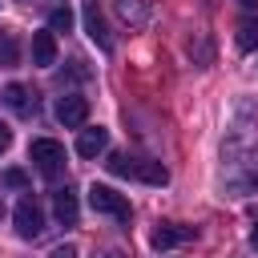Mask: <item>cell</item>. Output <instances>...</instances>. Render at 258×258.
Listing matches in <instances>:
<instances>
[{
	"label": "cell",
	"mask_w": 258,
	"mask_h": 258,
	"mask_svg": "<svg viewBox=\"0 0 258 258\" xmlns=\"http://www.w3.org/2000/svg\"><path fill=\"white\" fill-rule=\"evenodd\" d=\"M109 173H117V177H133V165L137 161H129V157H121V153H109Z\"/></svg>",
	"instance_id": "9a60e30c"
},
{
	"label": "cell",
	"mask_w": 258,
	"mask_h": 258,
	"mask_svg": "<svg viewBox=\"0 0 258 258\" xmlns=\"http://www.w3.org/2000/svg\"><path fill=\"white\" fill-rule=\"evenodd\" d=\"M133 177H141V181H149V185H165V181H169V169H165L161 161H137V165H133Z\"/></svg>",
	"instance_id": "7c38bea8"
},
{
	"label": "cell",
	"mask_w": 258,
	"mask_h": 258,
	"mask_svg": "<svg viewBox=\"0 0 258 258\" xmlns=\"http://www.w3.org/2000/svg\"><path fill=\"white\" fill-rule=\"evenodd\" d=\"M89 206L97 210V214H109V218H117V222H129L133 218V210H129V202L113 189V185H89Z\"/></svg>",
	"instance_id": "7a4b0ae2"
},
{
	"label": "cell",
	"mask_w": 258,
	"mask_h": 258,
	"mask_svg": "<svg viewBox=\"0 0 258 258\" xmlns=\"http://www.w3.org/2000/svg\"><path fill=\"white\" fill-rule=\"evenodd\" d=\"M85 32L93 36V44L101 48V52H113V36H109V28H105V16H101V8H97V0H85Z\"/></svg>",
	"instance_id": "5b68a950"
},
{
	"label": "cell",
	"mask_w": 258,
	"mask_h": 258,
	"mask_svg": "<svg viewBox=\"0 0 258 258\" xmlns=\"http://www.w3.org/2000/svg\"><path fill=\"white\" fill-rule=\"evenodd\" d=\"M8 145H12V129H8V125H4V121H0V153H4V149H8Z\"/></svg>",
	"instance_id": "ac0fdd59"
},
{
	"label": "cell",
	"mask_w": 258,
	"mask_h": 258,
	"mask_svg": "<svg viewBox=\"0 0 258 258\" xmlns=\"http://www.w3.org/2000/svg\"><path fill=\"white\" fill-rule=\"evenodd\" d=\"M48 258H77V246H56Z\"/></svg>",
	"instance_id": "e0dca14e"
},
{
	"label": "cell",
	"mask_w": 258,
	"mask_h": 258,
	"mask_svg": "<svg viewBox=\"0 0 258 258\" xmlns=\"http://www.w3.org/2000/svg\"><path fill=\"white\" fill-rule=\"evenodd\" d=\"M238 48L242 52H254L258 48V16H246V20H238Z\"/></svg>",
	"instance_id": "4fadbf2b"
},
{
	"label": "cell",
	"mask_w": 258,
	"mask_h": 258,
	"mask_svg": "<svg viewBox=\"0 0 258 258\" xmlns=\"http://www.w3.org/2000/svg\"><path fill=\"white\" fill-rule=\"evenodd\" d=\"M52 210H56V218H60L64 226H77V214H81V210H77V198H73L69 189H56V194H52Z\"/></svg>",
	"instance_id": "8fae6325"
},
{
	"label": "cell",
	"mask_w": 258,
	"mask_h": 258,
	"mask_svg": "<svg viewBox=\"0 0 258 258\" xmlns=\"http://www.w3.org/2000/svg\"><path fill=\"white\" fill-rule=\"evenodd\" d=\"M4 185H12V189H24L28 185V173L24 169H4V177H0Z\"/></svg>",
	"instance_id": "2e32d148"
},
{
	"label": "cell",
	"mask_w": 258,
	"mask_h": 258,
	"mask_svg": "<svg viewBox=\"0 0 258 258\" xmlns=\"http://www.w3.org/2000/svg\"><path fill=\"white\" fill-rule=\"evenodd\" d=\"M194 238V226H169V222H161L153 234H149V242L157 246V250H169V246H181V242H189Z\"/></svg>",
	"instance_id": "8992f818"
},
{
	"label": "cell",
	"mask_w": 258,
	"mask_h": 258,
	"mask_svg": "<svg viewBox=\"0 0 258 258\" xmlns=\"http://www.w3.org/2000/svg\"><path fill=\"white\" fill-rule=\"evenodd\" d=\"M4 105H8L12 113H20V117H32V113H36V101L28 97L24 85H8V89H4Z\"/></svg>",
	"instance_id": "9c48e42d"
},
{
	"label": "cell",
	"mask_w": 258,
	"mask_h": 258,
	"mask_svg": "<svg viewBox=\"0 0 258 258\" xmlns=\"http://www.w3.org/2000/svg\"><path fill=\"white\" fill-rule=\"evenodd\" d=\"M56 121H60L64 129H81V125L89 121V101L77 97V93H64V97L56 101Z\"/></svg>",
	"instance_id": "277c9868"
},
{
	"label": "cell",
	"mask_w": 258,
	"mask_h": 258,
	"mask_svg": "<svg viewBox=\"0 0 258 258\" xmlns=\"http://www.w3.org/2000/svg\"><path fill=\"white\" fill-rule=\"evenodd\" d=\"M16 234L20 238H40V230H44V210L36 206V198H20V206H16Z\"/></svg>",
	"instance_id": "3957f363"
},
{
	"label": "cell",
	"mask_w": 258,
	"mask_h": 258,
	"mask_svg": "<svg viewBox=\"0 0 258 258\" xmlns=\"http://www.w3.org/2000/svg\"><path fill=\"white\" fill-rule=\"evenodd\" d=\"M117 12H121V20H129V24H145V8H141L137 0H117Z\"/></svg>",
	"instance_id": "5bb4252c"
},
{
	"label": "cell",
	"mask_w": 258,
	"mask_h": 258,
	"mask_svg": "<svg viewBox=\"0 0 258 258\" xmlns=\"http://www.w3.org/2000/svg\"><path fill=\"white\" fill-rule=\"evenodd\" d=\"M69 28H73L69 0H48V32H69Z\"/></svg>",
	"instance_id": "30bf717a"
},
{
	"label": "cell",
	"mask_w": 258,
	"mask_h": 258,
	"mask_svg": "<svg viewBox=\"0 0 258 258\" xmlns=\"http://www.w3.org/2000/svg\"><path fill=\"white\" fill-rule=\"evenodd\" d=\"M28 157L36 161V169H40L44 177H56V173L64 169V145L52 141V137H36V141L28 145Z\"/></svg>",
	"instance_id": "6da1fadb"
},
{
	"label": "cell",
	"mask_w": 258,
	"mask_h": 258,
	"mask_svg": "<svg viewBox=\"0 0 258 258\" xmlns=\"http://www.w3.org/2000/svg\"><path fill=\"white\" fill-rule=\"evenodd\" d=\"M0 218H4V202H0Z\"/></svg>",
	"instance_id": "44dd1931"
},
{
	"label": "cell",
	"mask_w": 258,
	"mask_h": 258,
	"mask_svg": "<svg viewBox=\"0 0 258 258\" xmlns=\"http://www.w3.org/2000/svg\"><path fill=\"white\" fill-rule=\"evenodd\" d=\"M105 145H109V129H81V137H77V153L81 157H97V153H105Z\"/></svg>",
	"instance_id": "ba28073f"
},
{
	"label": "cell",
	"mask_w": 258,
	"mask_h": 258,
	"mask_svg": "<svg viewBox=\"0 0 258 258\" xmlns=\"http://www.w3.org/2000/svg\"><path fill=\"white\" fill-rule=\"evenodd\" d=\"M32 64H40V69L56 64V36L48 28L44 32H32Z\"/></svg>",
	"instance_id": "52a82bcc"
},
{
	"label": "cell",
	"mask_w": 258,
	"mask_h": 258,
	"mask_svg": "<svg viewBox=\"0 0 258 258\" xmlns=\"http://www.w3.org/2000/svg\"><path fill=\"white\" fill-rule=\"evenodd\" d=\"M250 250H258V226L250 230Z\"/></svg>",
	"instance_id": "d6986e66"
},
{
	"label": "cell",
	"mask_w": 258,
	"mask_h": 258,
	"mask_svg": "<svg viewBox=\"0 0 258 258\" xmlns=\"http://www.w3.org/2000/svg\"><path fill=\"white\" fill-rule=\"evenodd\" d=\"M238 4H242V8H258V0H238Z\"/></svg>",
	"instance_id": "ffe728a7"
}]
</instances>
